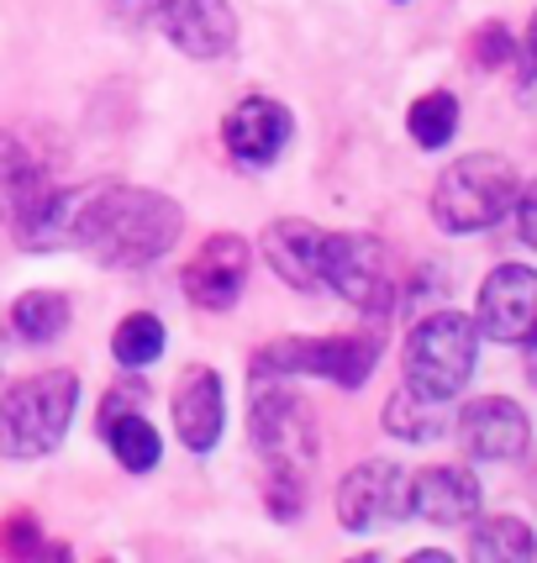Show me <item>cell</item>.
I'll list each match as a JSON object with an SVG mask.
<instances>
[{
    "instance_id": "cell-1",
    "label": "cell",
    "mask_w": 537,
    "mask_h": 563,
    "mask_svg": "<svg viewBox=\"0 0 537 563\" xmlns=\"http://www.w3.org/2000/svg\"><path fill=\"white\" fill-rule=\"evenodd\" d=\"M179 227L185 217L169 196L127 190V185H90L79 247H90L106 269H143L179 243Z\"/></svg>"
},
{
    "instance_id": "cell-2",
    "label": "cell",
    "mask_w": 537,
    "mask_h": 563,
    "mask_svg": "<svg viewBox=\"0 0 537 563\" xmlns=\"http://www.w3.org/2000/svg\"><path fill=\"white\" fill-rule=\"evenodd\" d=\"M79 406V374L43 368L22 385H11L0 400V453L6 459H43L53 453Z\"/></svg>"
},
{
    "instance_id": "cell-3",
    "label": "cell",
    "mask_w": 537,
    "mask_h": 563,
    "mask_svg": "<svg viewBox=\"0 0 537 563\" xmlns=\"http://www.w3.org/2000/svg\"><path fill=\"white\" fill-rule=\"evenodd\" d=\"M516 179L512 158L501 153H464L459 164H448L438 174V190H432V217L442 232L464 238V232H485L516 206Z\"/></svg>"
},
{
    "instance_id": "cell-4",
    "label": "cell",
    "mask_w": 537,
    "mask_h": 563,
    "mask_svg": "<svg viewBox=\"0 0 537 563\" xmlns=\"http://www.w3.org/2000/svg\"><path fill=\"white\" fill-rule=\"evenodd\" d=\"M480 358V327L464 311H432L427 321H416L406 338V385L421 395H453L469 385Z\"/></svg>"
},
{
    "instance_id": "cell-5",
    "label": "cell",
    "mask_w": 537,
    "mask_h": 563,
    "mask_svg": "<svg viewBox=\"0 0 537 563\" xmlns=\"http://www.w3.org/2000/svg\"><path fill=\"white\" fill-rule=\"evenodd\" d=\"M253 448L274 485H306V468L317 459V421L291 385H264L253 395Z\"/></svg>"
},
{
    "instance_id": "cell-6",
    "label": "cell",
    "mask_w": 537,
    "mask_h": 563,
    "mask_svg": "<svg viewBox=\"0 0 537 563\" xmlns=\"http://www.w3.org/2000/svg\"><path fill=\"white\" fill-rule=\"evenodd\" d=\"M321 285H332L348 306H359L369 317H385L395 306L391 247L380 238H364V232L321 238Z\"/></svg>"
},
{
    "instance_id": "cell-7",
    "label": "cell",
    "mask_w": 537,
    "mask_h": 563,
    "mask_svg": "<svg viewBox=\"0 0 537 563\" xmlns=\"http://www.w3.org/2000/svg\"><path fill=\"white\" fill-rule=\"evenodd\" d=\"M380 364V343L359 338V332H338V338H285L268 343L253 358V374H317L332 379L342 390H359Z\"/></svg>"
},
{
    "instance_id": "cell-8",
    "label": "cell",
    "mask_w": 537,
    "mask_h": 563,
    "mask_svg": "<svg viewBox=\"0 0 537 563\" xmlns=\"http://www.w3.org/2000/svg\"><path fill=\"white\" fill-rule=\"evenodd\" d=\"M453 438L464 442V453L480 464H512L533 442V421L506 395H480L453 417Z\"/></svg>"
},
{
    "instance_id": "cell-9",
    "label": "cell",
    "mask_w": 537,
    "mask_h": 563,
    "mask_svg": "<svg viewBox=\"0 0 537 563\" xmlns=\"http://www.w3.org/2000/svg\"><path fill=\"white\" fill-rule=\"evenodd\" d=\"M406 474L385 459L348 468V479L338 485V521L348 532H374V527H395L406 516Z\"/></svg>"
},
{
    "instance_id": "cell-10",
    "label": "cell",
    "mask_w": 537,
    "mask_h": 563,
    "mask_svg": "<svg viewBox=\"0 0 537 563\" xmlns=\"http://www.w3.org/2000/svg\"><path fill=\"white\" fill-rule=\"evenodd\" d=\"M147 11L158 16L164 37L185 58H221L238 43V16L227 0H147Z\"/></svg>"
},
{
    "instance_id": "cell-11",
    "label": "cell",
    "mask_w": 537,
    "mask_h": 563,
    "mask_svg": "<svg viewBox=\"0 0 537 563\" xmlns=\"http://www.w3.org/2000/svg\"><path fill=\"white\" fill-rule=\"evenodd\" d=\"M474 327L495 343H522L537 327V269H522V264L490 269V279L480 285Z\"/></svg>"
},
{
    "instance_id": "cell-12",
    "label": "cell",
    "mask_w": 537,
    "mask_h": 563,
    "mask_svg": "<svg viewBox=\"0 0 537 563\" xmlns=\"http://www.w3.org/2000/svg\"><path fill=\"white\" fill-rule=\"evenodd\" d=\"M248 290V243L243 238H232V232H221L211 243L200 247L196 258H190V269H185V295L206 306V311H232Z\"/></svg>"
},
{
    "instance_id": "cell-13",
    "label": "cell",
    "mask_w": 537,
    "mask_h": 563,
    "mask_svg": "<svg viewBox=\"0 0 537 563\" xmlns=\"http://www.w3.org/2000/svg\"><path fill=\"white\" fill-rule=\"evenodd\" d=\"M174 432L190 453H211L221 438V421H227V400H221V374L206 364H190L174 379Z\"/></svg>"
},
{
    "instance_id": "cell-14",
    "label": "cell",
    "mask_w": 537,
    "mask_h": 563,
    "mask_svg": "<svg viewBox=\"0 0 537 563\" xmlns=\"http://www.w3.org/2000/svg\"><path fill=\"white\" fill-rule=\"evenodd\" d=\"M221 143L238 164H274L285 143H291V111L268 96H248L227 111L221 122Z\"/></svg>"
},
{
    "instance_id": "cell-15",
    "label": "cell",
    "mask_w": 537,
    "mask_h": 563,
    "mask_svg": "<svg viewBox=\"0 0 537 563\" xmlns=\"http://www.w3.org/2000/svg\"><path fill=\"white\" fill-rule=\"evenodd\" d=\"M406 511L416 521H427V527H464V521L480 516V479L453 464L421 468L406 485Z\"/></svg>"
},
{
    "instance_id": "cell-16",
    "label": "cell",
    "mask_w": 537,
    "mask_h": 563,
    "mask_svg": "<svg viewBox=\"0 0 537 563\" xmlns=\"http://www.w3.org/2000/svg\"><path fill=\"white\" fill-rule=\"evenodd\" d=\"M264 258L291 290H317L321 285V232L300 217H280L264 232Z\"/></svg>"
},
{
    "instance_id": "cell-17",
    "label": "cell",
    "mask_w": 537,
    "mask_h": 563,
    "mask_svg": "<svg viewBox=\"0 0 537 563\" xmlns=\"http://www.w3.org/2000/svg\"><path fill=\"white\" fill-rule=\"evenodd\" d=\"M448 427H453V411H448L442 395H421L406 385V390L391 395V406H385V432H391V438L432 442V438H442Z\"/></svg>"
},
{
    "instance_id": "cell-18",
    "label": "cell",
    "mask_w": 537,
    "mask_h": 563,
    "mask_svg": "<svg viewBox=\"0 0 537 563\" xmlns=\"http://www.w3.org/2000/svg\"><path fill=\"white\" fill-rule=\"evenodd\" d=\"M43 190H48V185H43L37 158H32L11 132H0V221H17Z\"/></svg>"
},
{
    "instance_id": "cell-19",
    "label": "cell",
    "mask_w": 537,
    "mask_h": 563,
    "mask_svg": "<svg viewBox=\"0 0 537 563\" xmlns=\"http://www.w3.org/2000/svg\"><path fill=\"white\" fill-rule=\"evenodd\" d=\"M537 553V538L527 521H516V516H490L474 527V538H469V559L480 563H522Z\"/></svg>"
},
{
    "instance_id": "cell-20",
    "label": "cell",
    "mask_w": 537,
    "mask_h": 563,
    "mask_svg": "<svg viewBox=\"0 0 537 563\" xmlns=\"http://www.w3.org/2000/svg\"><path fill=\"white\" fill-rule=\"evenodd\" d=\"M106 442H111V453L122 459V468H132V474H147V468L164 459V438H158V427L147 417H138V411H122V421L111 417L106 427Z\"/></svg>"
},
{
    "instance_id": "cell-21",
    "label": "cell",
    "mask_w": 537,
    "mask_h": 563,
    "mask_svg": "<svg viewBox=\"0 0 537 563\" xmlns=\"http://www.w3.org/2000/svg\"><path fill=\"white\" fill-rule=\"evenodd\" d=\"M11 327L22 332L26 343H53L64 327H69V300L58 290H26L11 306Z\"/></svg>"
},
{
    "instance_id": "cell-22",
    "label": "cell",
    "mask_w": 537,
    "mask_h": 563,
    "mask_svg": "<svg viewBox=\"0 0 537 563\" xmlns=\"http://www.w3.org/2000/svg\"><path fill=\"white\" fill-rule=\"evenodd\" d=\"M406 126H412L416 147H442V143H453V132H459V100L448 96V90H432V96H421V100L412 106Z\"/></svg>"
},
{
    "instance_id": "cell-23",
    "label": "cell",
    "mask_w": 537,
    "mask_h": 563,
    "mask_svg": "<svg viewBox=\"0 0 537 563\" xmlns=\"http://www.w3.org/2000/svg\"><path fill=\"white\" fill-rule=\"evenodd\" d=\"M111 353H117L122 368L153 364V358L164 353V321L158 317H127L122 327H117V338H111Z\"/></svg>"
},
{
    "instance_id": "cell-24",
    "label": "cell",
    "mask_w": 537,
    "mask_h": 563,
    "mask_svg": "<svg viewBox=\"0 0 537 563\" xmlns=\"http://www.w3.org/2000/svg\"><path fill=\"white\" fill-rule=\"evenodd\" d=\"M512 211H516V232H522V243L537 247V179L516 190V206H512Z\"/></svg>"
},
{
    "instance_id": "cell-25",
    "label": "cell",
    "mask_w": 537,
    "mask_h": 563,
    "mask_svg": "<svg viewBox=\"0 0 537 563\" xmlns=\"http://www.w3.org/2000/svg\"><path fill=\"white\" fill-rule=\"evenodd\" d=\"M474 53H480V64H506V58H512V43H506V32H501V26H485V32H480V43H474Z\"/></svg>"
},
{
    "instance_id": "cell-26",
    "label": "cell",
    "mask_w": 537,
    "mask_h": 563,
    "mask_svg": "<svg viewBox=\"0 0 537 563\" xmlns=\"http://www.w3.org/2000/svg\"><path fill=\"white\" fill-rule=\"evenodd\" d=\"M522 74H537V16L527 26V43H522Z\"/></svg>"
},
{
    "instance_id": "cell-27",
    "label": "cell",
    "mask_w": 537,
    "mask_h": 563,
    "mask_svg": "<svg viewBox=\"0 0 537 563\" xmlns=\"http://www.w3.org/2000/svg\"><path fill=\"white\" fill-rule=\"evenodd\" d=\"M522 343H527V379H533V390H537V327L522 338Z\"/></svg>"
}]
</instances>
